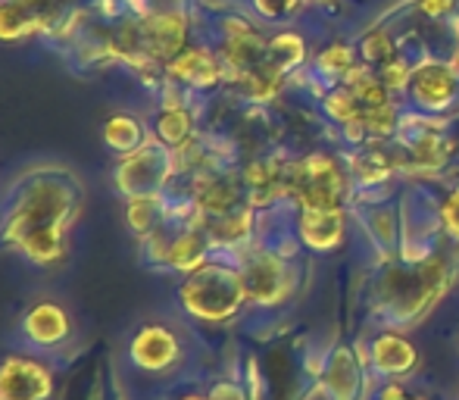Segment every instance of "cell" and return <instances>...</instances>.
I'll list each match as a JSON object with an SVG mask.
<instances>
[{"instance_id":"cell-18","label":"cell","mask_w":459,"mask_h":400,"mask_svg":"<svg viewBox=\"0 0 459 400\" xmlns=\"http://www.w3.org/2000/svg\"><path fill=\"white\" fill-rule=\"evenodd\" d=\"M210 400H244V395L235 388V385H219Z\"/></svg>"},{"instance_id":"cell-12","label":"cell","mask_w":459,"mask_h":400,"mask_svg":"<svg viewBox=\"0 0 459 400\" xmlns=\"http://www.w3.org/2000/svg\"><path fill=\"white\" fill-rule=\"evenodd\" d=\"M187 113H182V109H172V113H166L163 116V126H160V132H163V138L166 141H172V144H178L182 138H187Z\"/></svg>"},{"instance_id":"cell-5","label":"cell","mask_w":459,"mask_h":400,"mask_svg":"<svg viewBox=\"0 0 459 400\" xmlns=\"http://www.w3.org/2000/svg\"><path fill=\"white\" fill-rule=\"evenodd\" d=\"M241 282H244V291L263 303L278 300L284 294V269L275 257H254L250 266L244 269Z\"/></svg>"},{"instance_id":"cell-16","label":"cell","mask_w":459,"mask_h":400,"mask_svg":"<svg viewBox=\"0 0 459 400\" xmlns=\"http://www.w3.org/2000/svg\"><path fill=\"white\" fill-rule=\"evenodd\" d=\"M444 222H447V229L459 238V191H454V195L447 197V204H444Z\"/></svg>"},{"instance_id":"cell-22","label":"cell","mask_w":459,"mask_h":400,"mask_svg":"<svg viewBox=\"0 0 459 400\" xmlns=\"http://www.w3.org/2000/svg\"><path fill=\"white\" fill-rule=\"evenodd\" d=\"M406 400H425V397H406Z\"/></svg>"},{"instance_id":"cell-7","label":"cell","mask_w":459,"mask_h":400,"mask_svg":"<svg viewBox=\"0 0 459 400\" xmlns=\"http://www.w3.org/2000/svg\"><path fill=\"white\" fill-rule=\"evenodd\" d=\"M454 91H456L454 69L441 66V63H429L412 79V94L425 107H444V103H450V98H454Z\"/></svg>"},{"instance_id":"cell-17","label":"cell","mask_w":459,"mask_h":400,"mask_svg":"<svg viewBox=\"0 0 459 400\" xmlns=\"http://www.w3.org/2000/svg\"><path fill=\"white\" fill-rule=\"evenodd\" d=\"M456 0H422V10L429 13V16H441V13H450L454 10Z\"/></svg>"},{"instance_id":"cell-9","label":"cell","mask_w":459,"mask_h":400,"mask_svg":"<svg viewBox=\"0 0 459 400\" xmlns=\"http://www.w3.org/2000/svg\"><path fill=\"white\" fill-rule=\"evenodd\" d=\"M176 73L185 75V79H197V82H212L219 75L216 60L204 50H187L182 60L176 63Z\"/></svg>"},{"instance_id":"cell-15","label":"cell","mask_w":459,"mask_h":400,"mask_svg":"<svg viewBox=\"0 0 459 400\" xmlns=\"http://www.w3.org/2000/svg\"><path fill=\"white\" fill-rule=\"evenodd\" d=\"M351 63H353V54L347 48H332L322 57V66L334 69V73H351Z\"/></svg>"},{"instance_id":"cell-20","label":"cell","mask_w":459,"mask_h":400,"mask_svg":"<svg viewBox=\"0 0 459 400\" xmlns=\"http://www.w3.org/2000/svg\"><path fill=\"white\" fill-rule=\"evenodd\" d=\"M454 69H459V54L454 57Z\"/></svg>"},{"instance_id":"cell-2","label":"cell","mask_w":459,"mask_h":400,"mask_svg":"<svg viewBox=\"0 0 459 400\" xmlns=\"http://www.w3.org/2000/svg\"><path fill=\"white\" fill-rule=\"evenodd\" d=\"M50 370L35 357H6L0 363V400H48Z\"/></svg>"},{"instance_id":"cell-1","label":"cell","mask_w":459,"mask_h":400,"mask_svg":"<svg viewBox=\"0 0 459 400\" xmlns=\"http://www.w3.org/2000/svg\"><path fill=\"white\" fill-rule=\"evenodd\" d=\"M244 298V282L235 273H219L204 269L185 285V303L200 319H225L238 309V300Z\"/></svg>"},{"instance_id":"cell-6","label":"cell","mask_w":459,"mask_h":400,"mask_svg":"<svg viewBox=\"0 0 459 400\" xmlns=\"http://www.w3.org/2000/svg\"><path fill=\"white\" fill-rule=\"evenodd\" d=\"M372 360L385 376L400 378V376H406V372L416 370L419 353L406 338L387 332V335H378V338L372 341Z\"/></svg>"},{"instance_id":"cell-4","label":"cell","mask_w":459,"mask_h":400,"mask_svg":"<svg viewBox=\"0 0 459 400\" xmlns=\"http://www.w3.org/2000/svg\"><path fill=\"white\" fill-rule=\"evenodd\" d=\"M22 335L31 347L44 351V347H56L69 338V316L63 307L50 300H41L25 313L22 319Z\"/></svg>"},{"instance_id":"cell-19","label":"cell","mask_w":459,"mask_h":400,"mask_svg":"<svg viewBox=\"0 0 459 400\" xmlns=\"http://www.w3.org/2000/svg\"><path fill=\"white\" fill-rule=\"evenodd\" d=\"M381 400H406V388L397 382L385 385V388H381Z\"/></svg>"},{"instance_id":"cell-11","label":"cell","mask_w":459,"mask_h":400,"mask_svg":"<svg viewBox=\"0 0 459 400\" xmlns=\"http://www.w3.org/2000/svg\"><path fill=\"white\" fill-rule=\"evenodd\" d=\"M394 107H391V100L387 103H381V107H366L363 109V126H368V132H375V135H387L394 128Z\"/></svg>"},{"instance_id":"cell-14","label":"cell","mask_w":459,"mask_h":400,"mask_svg":"<svg viewBox=\"0 0 459 400\" xmlns=\"http://www.w3.org/2000/svg\"><path fill=\"white\" fill-rule=\"evenodd\" d=\"M300 50H303V44H300V38L297 35H281V38H275V44H273V57L278 63H297L300 60Z\"/></svg>"},{"instance_id":"cell-8","label":"cell","mask_w":459,"mask_h":400,"mask_svg":"<svg viewBox=\"0 0 459 400\" xmlns=\"http://www.w3.org/2000/svg\"><path fill=\"white\" fill-rule=\"evenodd\" d=\"M303 241L316 250H332L341 244L344 235V219L341 210H303Z\"/></svg>"},{"instance_id":"cell-3","label":"cell","mask_w":459,"mask_h":400,"mask_svg":"<svg viewBox=\"0 0 459 400\" xmlns=\"http://www.w3.org/2000/svg\"><path fill=\"white\" fill-rule=\"evenodd\" d=\"M128 357L141 372H166L178 363L182 357V344H178L176 332L166 326H144L132 338Z\"/></svg>"},{"instance_id":"cell-13","label":"cell","mask_w":459,"mask_h":400,"mask_svg":"<svg viewBox=\"0 0 459 400\" xmlns=\"http://www.w3.org/2000/svg\"><path fill=\"white\" fill-rule=\"evenodd\" d=\"M381 82H385L387 91H400V88H406V82H410V66H406V60H391L387 66H381Z\"/></svg>"},{"instance_id":"cell-21","label":"cell","mask_w":459,"mask_h":400,"mask_svg":"<svg viewBox=\"0 0 459 400\" xmlns=\"http://www.w3.org/2000/svg\"><path fill=\"white\" fill-rule=\"evenodd\" d=\"M182 400H206V397H182Z\"/></svg>"},{"instance_id":"cell-10","label":"cell","mask_w":459,"mask_h":400,"mask_svg":"<svg viewBox=\"0 0 459 400\" xmlns=\"http://www.w3.org/2000/svg\"><path fill=\"white\" fill-rule=\"evenodd\" d=\"M363 57L368 63H381V66H387L391 60H397V50H394V41L387 31H372V35L363 41Z\"/></svg>"}]
</instances>
